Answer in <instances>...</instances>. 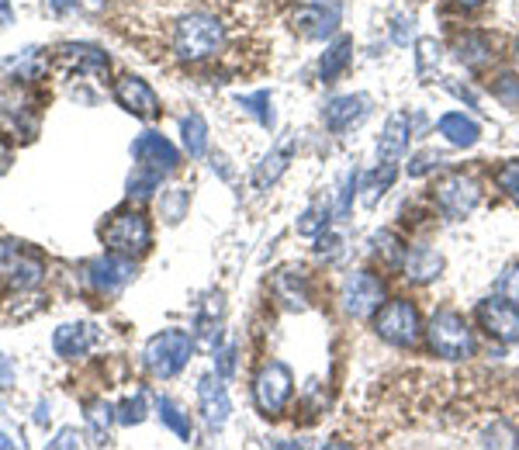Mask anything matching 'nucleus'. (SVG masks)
I'll return each instance as SVG.
<instances>
[{"label":"nucleus","instance_id":"obj_13","mask_svg":"<svg viewBox=\"0 0 519 450\" xmlns=\"http://www.w3.org/2000/svg\"><path fill=\"white\" fill-rule=\"evenodd\" d=\"M367 115H371V97L367 94H340L322 108V122H326V129L336 135L357 129Z\"/></svg>","mask_w":519,"mask_h":450},{"label":"nucleus","instance_id":"obj_3","mask_svg":"<svg viewBox=\"0 0 519 450\" xmlns=\"http://www.w3.org/2000/svg\"><path fill=\"white\" fill-rule=\"evenodd\" d=\"M194 354V336L184 333V329H163L142 350V360H146L149 374L153 378H173L187 367V360Z\"/></svg>","mask_w":519,"mask_h":450},{"label":"nucleus","instance_id":"obj_31","mask_svg":"<svg viewBox=\"0 0 519 450\" xmlns=\"http://www.w3.org/2000/svg\"><path fill=\"white\" fill-rule=\"evenodd\" d=\"M160 419L180 440H191V419H187V412L180 409V405H173L170 399H160Z\"/></svg>","mask_w":519,"mask_h":450},{"label":"nucleus","instance_id":"obj_7","mask_svg":"<svg viewBox=\"0 0 519 450\" xmlns=\"http://www.w3.org/2000/svg\"><path fill=\"white\" fill-rule=\"evenodd\" d=\"M340 302L353 319H371L385 305V281L374 270H353L340 284Z\"/></svg>","mask_w":519,"mask_h":450},{"label":"nucleus","instance_id":"obj_46","mask_svg":"<svg viewBox=\"0 0 519 450\" xmlns=\"http://www.w3.org/2000/svg\"><path fill=\"white\" fill-rule=\"evenodd\" d=\"M7 163H11V149H7V146H4V139H0V170H4Z\"/></svg>","mask_w":519,"mask_h":450},{"label":"nucleus","instance_id":"obj_36","mask_svg":"<svg viewBox=\"0 0 519 450\" xmlns=\"http://www.w3.org/2000/svg\"><path fill=\"white\" fill-rule=\"evenodd\" d=\"M416 49H419L416 70H419V77H426V73H430V63H436V59H440V42H436V39H419Z\"/></svg>","mask_w":519,"mask_h":450},{"label":"nucleus","instance_id":"obj_34","mask_svg":"<svg viewBox=\"0 0 519 450\" xmlns=\"http://www.w3.org/2000/svg\"><path fill=\"white\" fill-rule=\"evenodd\" d=\"M111 419H115V409H111V405H104V402H90L87 405V423L94 426L97 437H104V433H108Z\"/></svg>","mask_w":519,"mask_h":450},{"label":"nucleus","instance_id":"obj_42","mask_svg":"<svg viewBox=\"0 0 519 450\" xmlns=\"http://www.w3.org/2000/svg\"><path fill=\"white\" fill-rule=\"evenodd\" d=\"M49 447H56V450H66V447H80V433H77V430H63V433H59L56 440H52Z\"/></svg>","mask_w":519,"mask_h":450},{"label":"nucleus","instance_id":"obj_43","mask_svg":"<svg viewBox=\"0 0 519 450\" xmlns=\"http://www.w3.org/2000/svg\"><path fill=\"white\" fill-rule=\"evenodd\" d=\"M11 381H14V364L4 354H0V388H7Z\"/></svg>","mask_w":519,"mask_h":450},{"label":"nucleus","instance_id":"obj_19","mask_svg":"<svg viewBox=\"0 0 519 450\" xmlns=\"http://www.w3.org/2000/svg\"><path fill=\"white\" fill-rule=\"evenodd\" d=\"M0 270H4L7 284L18 291H28L42 281V260L28 257L25 250H4V267Z\"/></svg>","mask_w":519,"mask_h":450},{"label":"nucleus","instance_id":"obj_41","mask_svg":"<svg viewBox=\"0 0 519 450\" xmlns=\"http://www.w3.org/2000/svg\"><path fill=\"white\" fill-rule=\"evenodd\" d=\"M440 163V153H433V149H426V153H419L416 160L409 163V174L412 177H423V174H430V170Z\"/></svg>","mask_w":519,"mask_h":450},{"label":"nucleus","instance_id":"obj_11","mask_svg":"<svg viewBox=\"0 0 519 450\" xmlns=\"http://www.w3.org/2000/svg\"><path fill=\"white\" fill-rule=\"evenodd\" d=\"M84 270H87V284L97 291V295H115V291H122L125 284H129L135 277L132 260L122 257V253H111V257L90 260Z\"/></svg>","mask_w":519,"mask_h":450},{"label":"nucleus","instance_id":"obj_8","mask_svg":"<svg viewBox=\"0 0 519 450\" xmlns=\"http://www.w3.org/2000/svg\"><path fill=\"white\" fill-rule=\"evenodd\" d=\"M433 205L440 208L447 219H468L481 205V187L468 174H447L433 184Z\"/></svg>","mask_w":519,"mask_h":450},{"label":"nucleus","instance_id":"obj_37","mask_svg":"<svg viewBox=\"0 0 519 450\" xmlns=\"http://www.w3.org/2000/svg\"><path fill=\"white\" fill-rule=\"evenodd\" d=\"M357 187H360V177L357 174H346L343 177V187H340V201H336V215H343L350 212V205H353V198H357Z\"/></svg>","mask_w":519,"mask_h":450},{"label":"nucleus","instance_id":"obj_20","mask_svg":"<svg viewBox=\"0 0 519 450\" xmlns=\"http://www.w3.org/2000/svg\"><path fill=\"white\" fill-rule=\"evenodd\" d=\"M295 149H298V139L295 135H284L281 142H277L274 149H270L267 156H263V163L257 167V174H253V184L257 187H270L277 177L288 170V163L295 160Z\"/></svg>","mask_w":519,"mask_h":450},{"label":"nucleus","instance_id":"obj_27","mask_svg":"<svg viewBox=\"0 0 519 450\" xmlns=\"http://www.w3.org/2000/svg\"><path fill=\"white\" fill-rule=\"evenodd\" d=\"M277 295L284 298V302L291 305V309H305L308 305V284L302 277V270H281V277H277Z\"/></svg>","mask_w":519,"mask_h":450},{"label":"nucleus","instance_id":"obj_25","mask_svg":"<svg viewBox=\"0 0 519 450\" xmlns=\"http://www.w3.org/2000/svg\"><path fill=\"white\" fill-rule=\"evenodd\" d=\"M180 132H184V149L191 160H201L208 153V122L194 111L180 122Z\"/></svg>","mask_w":519,"mask_h":450},{"label":"nucleus","instance_id":"obj_35","mask_svg":"<svg viewBox=\"0 0 519 450\" xmlns=\"http://www.w3.org/2000/svg\"><path fill=\"white\" fill-rule=\"evenodd\" d=\"M315 253H319L322 260H336L343 253V236H336V232H319L315 236Z\"/></svg>","mask_w":519,"mask_h":450},{"label":"nucleus","instance_id":"obj_1","mask_svg":"<svg viewBox=\"0 0 519 450\" xmlns=\"http://www.w3.org/2000/svg\"><path fill=\"white\" fill-rule=\"evenodd\" d=\"M225 42V28L215 14L194 11L187 18L177 21L173 28V52L184 63H201V59H212Z\"/></svg>","mask_w":519,"mask_h":450},{"label":"nucleus","instance_id":"obj_10","mask_svg":"<svg viewBox=\"0 0 519 450\" xmlns=\"http://www.w3.org/2000/svg\"><path fill=\"white\" fill-rule=\"evenodd\" d=\"M291 25L302 39H329L340 25V7L333 0H305L291 18Z\"/></svg>","mask_w":519,"mask_h":450},{"label":"nucleus","instance_id":"obj_49","mask_svg":"<svg viewBox=\"0 0 519 450\" xmlns=\"http://www.w3.org/2000/svg\"><path fill=\"white\" fill-rule=\"evenodd\" d=\"M516 63H519V42H516Z\"/></svg>","mask_w":519,"mask_h":450},{"label":"nucleus","instance_id":"obj_47","mask_svg":"<svg viewBox=\"0 0 519 450\" xmlns=\"http://www.w3.org/2000/svg\"><path fill=\"white\" fill-rule=\"evenodd\" d=\"M454 4H461V7H481L485 0H454Z\"/></svg>","mask_w":519,"mask_h":450},{"label":"nucleus","instance_id":"obj_38","mask_svg":"<svg viewBox=\"0 0 519 450\" xmlns=\"http://www.w3.org/2000/svg\"><path fill=\"white\" fill-rule=\"evenodd\" d=\"M163 205V215H167V222H180V215H184V208H187V191H170V198L167 201H160Z\"/></svg>","mask_w":519,"mask_h":450},{"label":"nucleus","instance_id":"obj_44","mask_svg":"<svg viewBox=\"0 0 519 450\" xmlns=\"http://www.w3.org/2000/svg\"><path fill=\"white\" fill-rule=\"evenodd\" d=\"M232 357H236V354H232V347L222 350V357H218V371H222V374H232Z\"/></svg>","mask_w":519,"mask_h":450},{"label":"nucleus","instance_id":"obj_2","mask_svg":"<svg viewBox=\"0 0 519 450\" xmlns=\"http://www.w3.org/2000/svg\"><path fill=\"white\" fill-rule=\"evenodd\" d=\"M426 343L436 357L443 360H468L475 357V333H471L468 319L454 309H440L426 326Z\"/></svg>","mask_w":519,"mask_h":450},{"label":"nucleus","instance_id":"obj_9","mask_svg":"<svg viewBox=\"0 0 519 450\" xmlns=\"http://www.w3.org/2000/svg\"><path fill=\"white\" fill-rule=\"evenodd\" d=\"M478 326L499 343H519V305L502 298H485L475 309Z\"/></svg>","mask_w":519,"mask_h":450},{"label":"nucleus","instance_id":"obj_21","mask_svg":"<svg viewBox=\"0 0 519 450\" xmlns=\"http://www.w3.org/2000/svg\"><path fill=\"white\" fill-rule=\"evenodd\" d=\"M52 347H56L59 357L77 360L84 357L90 347H94V326L87 322H70V326H59L56 336H52Z\"/></svg>","mask_w":519,"mask_h":450},{"label":"nucleus","instance_id":"obj_39","mask_svg":"<svg viewBox=\"0 0 519 450\" xmlns=\"http://www.w3.org/2000/svg\"><path fill=\"white\" fill-rule=\"evenodd\" d=\"M495 94H499V101H506L509 108H519V77H502Z\"/></svg>","mask_w":519,"mask_h":450},{"label":"nucleus","instance_id":"obj_23","mask_svg":"<svg viewBox=\"0 0 519 450\" xmlns=\"http://www.w3.org/2000/svg\"><path fill=\"white\" fill-rule=\"evenodd\" d=\"M353 59V39L350 35H340L336 42L326 45V56L319 59V77L322 84H336V80L346 73V66H350Z\"/></svg>","mask_w":519,"mask_h":450},{"label":"nucleus","instance_id":"obj_6","mask_svg":"<svg viewBox=\"0 0 519 450\" xmlns=\"http://www.w3.org/2000/svg\"><path fill=\"white\" fill-rule=\"evenodd\" d=\"M104 243L111 253H122V257H142L153 246V229H149L146 215L139 212H118L111 215V222L104 225Z\"/></svg>","mask_w":519,"mask_h":450},{"label":"nucleus","instance_id":"obj_45","mask_svg":"<svg viewBox=\"0 0 519 450\" xmlns=\"http://www.w3.org/2000/svg\"><path fill=\"white\" fill-rule=\"evenodd\" d=\"M73 4H80L84 11L94 14V11H101V7H104V0H73Z\"/></svg>","mask_w":519,"mask_h":450},{"label":"nucleus","instance_id":"obj_16","mask_svg":"<svg viewBox=\"0 0 519 450\" xmlns=\"http://www.w3.org/2000/svg\"><path fill=\"white\" fill-rule=\"evenodd\" d=\"M443 267H447V260L436 250H430V246H412L402 260V277L412 284H430L443 274Z\"/></svg>","mask_w":519,"mask_h":450},{"label":"nucleus","instance_id":"obj_12","mask_svg":"<svg viewBox=\"0 0 519 450\" xmlns=\"http://www.w3.org/2000/svg\"><path fill=\"white\" fill-rule=\"evenodd\" d=\"M132 156L139 167L156 170L160 177H167L180 167V153L170 146L167 139H163L160 132H142L139 139L132 142Z\"/></svg>","mask_w":519,"mask_h":450},{"label":"nucleus","instance_id":"obj_26","mask_svg":"<svg viewBox=\"0 0 519 450\" xmlns=\"http://www.w3.org/2000/svg\"><path fill=\"white\" fill-rule=\"evenodd\" d=\"M398 180V167L395 163H381L378 170H371V174L364 177V201L367 205H378L381 198H385V194L391 191V184H395Z\"/></svg>","mask_w":519,"mask_h":450},{"label":"nucleus","instance_id":"obj_18","mask_svg":"<svg viewBox=\"0 0 519 450\" xmlns=\"http://www.w3.org/2000/svg\"><path fill=\"white\" fill-rule=\"evenodd\" d=\"M436 132L457 149H471L481 139V125L471 115H464V111H447V115L436 118Z\"/></svg>","mask_w":519,"mask_h":450},{"label":"nucleus","instance_id":"obj_4","mask_svg":"<svg viewBox=\"0 0 519 450\" xmlns=\"http://www.w3.org/2000/svg\"><path fill=\"white\" fill-rule=\"evenodd\" d=\"M374 333L385 343H391V347H416L426 329L423 319H419V309L409 298H391V302H385L374 312Z\"/></svg>","mask_w":519,"mask_h":450},{"label":"nucleus","instance_id":"obj_33","mask_svg":"<svg viewBox=\"0 0 519 450\" xmlns=\"http://www.w3.org/2000/svg\"><path fill=\"white\" fill-rule=\"evenodd\" d=\"M495 184H499V191H506L509 198L519 205V160L499 163V170H495Z\"/></svg>","mask_w":519,"mask_h":450},{"label":"nucleus","instance_id":"obj_40","mask_svg":"<svg viewBox=\"0 0 519 450\" xmlns=\"http://www.w3.org/2000/svg\"><path fill=\"white\" fill-rule=\"evenodd\" d=\"M499 291L509 298V302L519 305V267H509L506 274L499 277Z\"/></svg>","mask_w":519,"mask_h":450},{"label":"nucleus","instance_id":"obj_22","mask_svg":"<svg viewBox=\"0 0 519 450\" xmlns=\"http://www.w3.org/2000/svg\"><path fill=\"white\" fill-rule=\"evenodd\" d=\"M454 52H457V59H461L464 66H471V70H485V66L495 59L492 39H488V35H481V32L461 35V39L454 42Z\"/></svg>","mask_w":519,"mask_h":450},{"label":"nucleus","instance_id":"obj_29","mask_svg":"<svg viewBox=\"0 0 519 450\" xmlns=\"http://www.w3.org/2000/svg\"><path fill=\"white\" fill-rule=\"evenodd\" d=\"M329 219H333V205H329V201H315V205H308L302 212V219H298V232H302V236H319V232L329 229Z\"/></svg>","mask_w":519,"mask_h":450},{"label":"nucleus","instance_id":"obj_24","mask_svg":"<svg viewBox=\"0 0 519 450\" xmlns=\"http://www.w3.org/2000/svg\"><path fill=\"white\" fill-rule=\"evenodd\" d=\"M59 56L66 59L70 66H77L80 73H94V77H104L108 73V56L94 45H63Z\"/></svg>","mask_w":519,"mask_h":450},{"label":"nucleus","instance_id":"obj_48","mask_svg":"<svg viewBox=\"0 0 519 450\" xmlns=\"http://www.w3.org/2000/svg\"><path fill=\"white\" fill-rule=\"evenodd\" d=\"M0 447H4V450H11V447H14V440H11V437H4V433H0Z\"/></svg>","mask_w":519,"mask_h":450},{"label":"nucleus","instance_id":"obj_30","mask_svg":"<svg viewBox=\"0 0 519 450\" xmlns=\"http://www.w3.org/2000/svg\"><path fill=\"white\" fill-rule=\"evenodd\" d=\"M239 104H243L250 115H257L263 129H274V101H270V90H257V94L250 97H239Z\"/></svg>","mask_w":519,"mask_h":450},{"label":"nucleus","instance_id":"obj_32","mask_svg":"<svg viewBox=\"0 0 519 450\" xmlns=\"http://www.w3.org/2000/svg\"><path fill=\"white\" fill-rule=\"evenodd\" d=\"M118 423L132 426V423H142L146 419V388H135L132 399H125L122 405H118Z\"/></svg>","mask_w":519,"mask_h":450},{"label":"nucleus","instance_id":"obj_17","mask_svg":"<svg viewBox=\"0 0 519 450\" xmlns=\"http://www.w3.org/2000/svg\"><path fill=\"white\" fill-rule=\"evenodd\" d=\"M198 402H201V416L208 419V426H222L232 412L229 395H225V385L218 374H205V378L198 381Z\"/></svg>","mask_w":519,"mask_h":450},{"label":"nucleus","instance_id":"obj_14","mask_svg":"<svg viewBox=\"0 0 519 450\" xmlns=\"http://www.w3.org/2000/svg\"><path fill=\"white\" fill-rule=\"evenodd\" d=\"M115 101L122 104L129 115L142 118V122H149V118L160 115V97H156V90L146 84L142 77H122L115 84Z\"/></svg>","mask_w":519,"mask_h":450},{"label":"nucleus","instance_id":"obj_15","mask_svg":"<svg viewBox=\"0 0 519 450\" xmlns=\"http://www.w3.org/2000/svg\"><path fill=\"white\" fill-rule=\"evenodd\" d=\"M409 139H412V115L409 111H395V115H388L385 132L378 139V156L385 163H398L409 153Z\"/></svg>","mask_w":519,"mask_h":450},{"label":"nucleus","instance_id":"obj_28","mask_svg":"<svg viewBox=\"0 0 519 450\" xmlns=\"http://www.w3.org/2000/svg\"><path fill=\"white\" fill-rule=\"evenodd\" d=\"M405 253H409V246H405L402 236H395V232H378V236H374V257H378L385 267L402 270Z\"/></svg>","mask_w":519,"mask_h":450},{"label":"nucleus","instance_id":"obj_5","mask_svg":"<svg viewBox=\"0 0 519 450\" xmlns=\"http://www.w3.org/2000/svg\"><path fill=\"white\" fill-rule=\"evenodd\" d=\"M295 395V374L284 360H270L260 367L257 381H253V402H257L260 416H281L284 405Z\"/></svg>","mask_w":519,"mask_h":450}]
</instances>
